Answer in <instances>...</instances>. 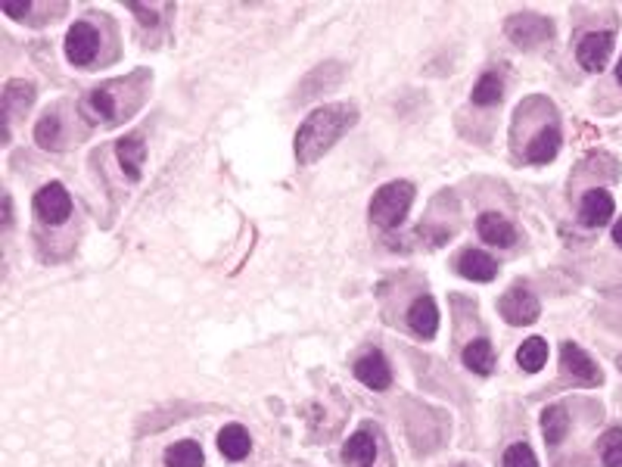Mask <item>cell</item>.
Segmentation results:
<instances>
[{"label":"cell","mask_w":622,"mask_h":467,"mask_svg":"<svg viewBox=\"0 0 622 467\" xmlns=\"http://www.w3.org/2000/svg\"><path fill=\"white\" fill-rule=\"evenodd\" d=\"M358 122V109L352 104H324L318 106L296 131V159L299 165H311L346 134Z\"/></svg>","instance_id":"6da1fadb"},{"label":"cell","mask_w":622,"mask_h":467,"mask_svg":"<svg viewBox=\"0 0 622 467\" xmlns=\"http://www.w3.org/2000/svg\"><path fill=\"white\" fill-rule=\"evenodd\" d=\"M411 203H414V184H408V181H390V184H383L377 194H373L370 222L386 231L399 228V224L405 222Z\"/></svg>","instance_id":"7a4b0ae2"},{"label":"cell","mask_w":622,"mask_h":467,"mask_svg":"<svg viewBox=\"0 0 622 467\" xmlns=\"http://www.w3.org/2000/svg\"><path fill=\"white\" fill-rule=\"evenodd\" d=\"M498 312H501V318L508 321V324L514 327H526V324H536L538 315H541V303L538 296H532L526 287H510L508 293L501 296V303H498Z\"/></svg>","instance_id":"3957f363"},{"label":"cell","mask_w":622,"mask_h":467,"mask_svg":"<svg viewBox=\"0 0 622 467\" xmlns=\"http://www.w3.org/2000/svg\"><path fill=\"white\" fill-rule=\"evenodd\" d=\"M100 50L97 28L91 22H72V28L65 32V56L72 65H91L94 56Z\"/></svg>","instance_id":"277c9868"},{"label":"cell","mask_w":622,"mask_h":467,"mask_svg":"<svg viewBox=\"0 0 622 467\" xmlns=\"http://www.w3.org/2000/svg\"><path fill=\"white\" fill-rule=\"evenodd\" d=\"M115 87H119V82L104 84L82 100V115L91 122V125H100V122H104V125H115V119L122 115L119 100H115Z\"/></svg>","instance_id":"5b68a950"},{"label":"cell","mask_w":622,"mask_h":467,"mask_svg":"<svg viewBox=\"0 0 622 467\" xmlns=\"http://www.w3.org/2000/svg\"><path fill=\"white\" fill-rule=\"evenodd\" d=\"M35 213L38 218H44L47 224H63L65 218L72 215V196L63 184L50 181L44 184L38 194H35Z\"/></svg>","instance_id":"8992f818"},{"label":"cell","mask_w":622,"mask_h":467,"mask_svg":"<svg viewBox=\"0 0 622 467\" xmlns=\"http://www.w3.org/2000/svg\"><path fill=\"white\" fill-rule=\"evenodd\" d=\"M551 35H554V25L545 16L523 13V16L508 19V38L519 44V47H538V44L551 41Z\"/></svg>","instance_id":"52a82bcc"},{"label":"cell","mask_w":622,"mask_h":467,"mask_svg":"<svg viewBox=\"0 0 622 467\" xmlns=\"http://www.w3.org/2000/svg\"><path fill=\"white\" fill-rule=\"evenodd\" d=\"M560 364L573 381H579L585 386H597L604 381L601 368H597V364L591 362V355L585 353L582 346H576V343H563L560 346Z\"/></svg>","instance_id":"ba28073f"},{"label":"cell","mask_w":622,"mask_h":467,"mask_svg":"<svg viewBox=\"0 0 622 467\" xmlns=\"http://www.w3.org/2000/svg\"><path fill=\"white\" fill-rule=\"evenodd\" d=\"M35 104V84L32 82H6L4 87V100H0V109H4V144H10V122L16 115H25Z\"/></svg>","instance_id":"9c48e42d"},{"label":"cell","mask_w":622,"mask_h":467,"mask_svg":"<svg viewBox=\"0 0 622 467\" xmlns=\"http://www.w3.org/2000/svg\"><path fill=\"white\" fill-rule=\"evenodd\" d=\"M613 54V35L610 32H588L576 47V60L585 72H604L607 60Z\"/></svg>","instance_id":"30bf717a"},{"label":"cell","mask_w":622,"mask_h":467,"mask_svg":"<svg viewBox=\"0 0 622 467\" xmlns=\"http://www.w3.org/2000/svg\"><path fill=\"white\" fill-rule=\"evenodd\" d=\"M617 213V203H613V196L601 191V187H595V191H588L582 196V206H579V222L585 228H601L607 224Z\"/></svg>","instance_id":"8fae6325"},{"label":"cell","mask_w":622,"mask_h":467,"mask_svg":"<svg viewBox=\"0 0 622 467\" xmlns=\"http://www.w3.org/2000/svg\"><path fill=\"white\" fill-rule=\"evenodd\" d=\"M355 377L368 386V390H390V383H392V371L380 353L361 355V359L355 362Z\"/></svg>","instance_id":"7c38bea8"},{"label":"cell","mask_w":622,"mask_h":467,"mask_svg":"<svg viewBox=\"0 0 622 467\" xmlns=\"http://www.w3.org/2000/svg\"><path fill=\"white\" fill-rule=\"evenodd\" d=\"M408 327L423 340H433L439 331V309L433 303V296H417L408 309Z\"/></svg>","instance_id":"4fadbf2b"},{"label":"cell","mask_w":622,"mask_h":467,"mask_svg":"<svg viewBox=\"0 0 622 467\" xmlns=\"http://www.w3.org/2000/svg\"><path fill=\"white\" fill-rule=\"evenodd\" d=\"M115 156L131 181H137L143 174V159H146V144L141 134H128L115 144Z\"/></svg>","instance_id":"5bb4252c"},{"label":"cell","mask_w":622,"mask_h":467,"mask_svg":"<svg viewBox=\"0 0 622 467\" xmlns=\"http://www.w3.org/2000/svg\"><path fill=\"white\" fill-rule=\"evenodd\" d=\"M458 272L464 274L467 281L486 283V281H492V277L498 274V262L489 253H482V250H464V253H460V259H458Z\"/></svg>","instance_id":"9a60e30c"},{"label":"cell","mask_w":622,"mask_h":467,"mask_svg":"<svg viewBox=\"0 0 622 467\" xmlns=\"http://www.w3.org/2000/svg\"><path fill=\"white\" fill-rule=\"evenodd\" d=\"M558 153H560V128L545 125L529 141V147H526V159H529L532 165H545V163H551Z\"/></svg>","instance_id":"2e32d148"},{"label":"cell","mask_w":622,"mask_h":467,"mask_svg":"<svg viewBox=\"0 0 622 467\" xmlns=\"http://www.w3.org/2000/svg\"><path fill=\"white\" fill-rule=\"evenodd\" d=\"M477 231H479V237L486 240V243H492V246H510L517 240L514 224H510L504 215H498V213H482L479 222H477Z\"/></svg>","instance_id":"e0dca14e"},{"label":"cell","mask_w":622,"mask_h":467,"mask_svg":"<svg viewBox=\"0 0 622 467\" xmlns=\"http://www.w3.org/2000/svg\"><path fill=\"white\" fill-rule=\"evenodd\" d=\"M218 449H222V455L228 458V462H243L249 455V449H252L249 430L240 424H228L222 433H218Z\"/></svg>","instance_id":"ac0fdd59"},{"label":"cell","mask_w":622,"mask_h":467,"mask_svg":"<svg viewBox=\"0 0 622 467\" xmlns=\"http://www.w3.org/2000/svg\"><path fill=\"white\" fill-rule=\"evenodd\" d=\"M541 433H545L548 446H560L569 433V414L563 405H548L541 412Z\"/></svg>","instance_id":"d6986e66"},{"label":"cell","mask_w":622,"mask_h":467,"mask_svg":"<svg viewBox=\"0 0 622 467\" xmlns=\"http://www.w3.org/2000/svg\"><path fill=\"white\" fill-rule=\"evenodd\" d=\"M342 458H346L349 464L370 467L373 458H377V440H373L368 430H358L355 436H349L346 449H342Z\"/></svg>","instance_id":"ffe728a7"},{"label":"cell","mask_w":622,"mask_h":467,"mask_svg":"<svg viewBox=\"0 0 622 467\" xmlns=\"http://www.w3.org/2000/svg\"><path fill=\"white\" fill-rule=\"evenodd\" d=\"M464 364L470 371H477V374H492L495 371V346L489 340H473V343H467V349H464Z\"/></svg>","instance_id":"44dd1931"},{"label":"cell","mask_w":622,"mask_h":467,"mask_svg":"<svg viewBox=\"0 0 622 467\" xmlns=\"http://www.w3.org/2000/svg\"><path fill=\"white\" fill-rule=\"evenodd\" d=\"M202 462H206L202 446L193 440H181L165 449V467H202Z\"/></svg>","instance_id":"7402d4cb"},{"label":"cell","mask_w":622,"mask_h":467,"mask_svg":"<svg viewBox=\"0 0 622 467\" xmlns=\"http://www.w3.org/2000/svg\"><path fill=\"white\" fill-rule=\"evenodd\" d=\"M473 104L477 106H498L501 104V97H504V78H501V72H486V75L479 78L477 84H473Z\"/></svg>","instance_id":"603a6c76"},{"label":"cell","mask_w":622,"mask_h":467,"mask_svg":"<svg viewBox=\"0 0 622 467\" xmlns=\"http://www.w3.org/2000/svg\"><path fill=\"white\" fill-rule=\"evenodd\" d=\"M517 362H519V368H523L526 374H536V371L545 368V362H548V343L541 337L523 340V346L517 349Z\"/></svg>","instance_id":"cb8c5ba5"},{"label":"cell","mask_w":622,"mask_h":467,"mask_svg":"<svg viewBox=\"0 0 622 467\" xmlns=\"http://www.w3.org/2000/svg\"><path fill=\"white\" fill-rule=\"evenodd\" d=\"M60 137H63V122L56 113H47L41 115V122L35 125V141L41 144V147H60Z\"/></svg>","instance_id":"d4e9b609"},{"label":"cell","mask_w":622,"mask_h":467,"mask_svg":"<svg viewBox=\"0 0 622 467\" xmlns=\"http://www.w3.org/2000/svg\"><path fill=\"white\" fill-rule=\"evenodd\" d=\"M604 467H622V430H607L601 436Z\"/></svg>","instance_id":"484cf974"},{"label":"cell","mask_w":622,"mask_h":467,"mask_svg":"<svg viewBox=\"0 0 622 467\" xmlns=\"http://www.w3.org/2000/svg\"><path fill=\"white\" fill-rule=\"evenodd\" d=\"M504 467H538V458L526 442H514V446L504 452Z\"/></svg>","instance_id":"4316f807"},{"label":"cell","mask_w":622,"mask_h":467,"mask_svg":"<svg viewBox=\"0 0 622 467\" xmlns=\"http://www.w3.org/2000/svg\"><path fill=\"white\" fill-rule=\"evenodd\" d=\"M168 10L165 4H131V13H137V16H143V25H156V13Z\"/></svg>","instance_id":"83f0119b"},{"label":"cell","mask_w":622,"mask_h":467,"mask_svg":"<svg viewBox=\"0 0 622 467\" xmlns=\"http://www.w3.org/2000/svg\"><path fill=\"white\" fill-rule=\"evenodd\" d=\"M0 10H4L6 16H13V19H25L28 13L35 10V4H28V0H25V4H13V0H4V4H0Z\"/></svg>","instance_id":"f1b7e54d"},{"label":"cell","mask_w":622,"mask_h":467,"mask_svg":"<svg viewBox=\"0 0 622 467\" xmlns=\"http://www.w3.org/2000/svg\"><path fill=\"white\" fill-rule=\"evenodd\" d=\"M4 224H6V228L13 224V200H10V196H4Z\"/></svg>","instance_id":"f546056e"},{"label":"cell","mask_w":622,"mask_h":467,"mask_svg":"<svg viewBox=\"0 0 622 467\" xmlns=\"http://www.w3.org/2000/svg\"><path fill=\"white\" fill-rule=\"evenodd\" d=\"M613 240H617V243H619V250H622V218H619L617 224H613Z\"/></svg>","instance_id":"4dcf8cb0"},{"label":"cell","mask_w":622,"mask_h":467,"mask_svg":"<svg viewBox=\"0 0 622 467\" xmlns=\"http://www.w3.org/2000/svg\"><path fill=\"white\" fill-rule=\"evenodd\" d=\"M617 82L622 84V60H619V65H617Z\"/></svg>","instance_id":"1f68e13d"},{"label":"cell","mask_w":622,"mask_h":467,"mask_svg":"<svg viewBox=\"0 0 622 467\" xmlns=\"http://www.w3.org/2000/svg\"><path fill=\"white\" fill-rule=\"evenodd\" d=\"M619 368H622V359H619Z\"/></svg>","instance_id":"d6a6232c"}]
</instances>
